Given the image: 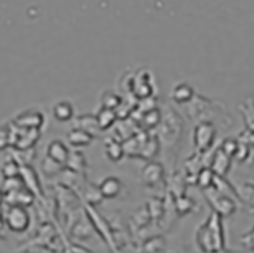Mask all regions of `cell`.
Instances as JSON below:
<instances>
[{"label":"cell","mask_w":254,"mask_h":253,"mask_svg":"<svg viewBox=\"0 0 254 253\" xmlns=\"http://www.w3.org/2000/svg\"><path fill=\"white\" fill-rule=\"evenodd\" d=\"M160 119H161V114L157 110H151L143 116L144 124L146 126H149V127H155L157 124H159Z\"/></svg>","instance_id":"21"},{"label":"cell","mask_w":254,"mask_h":253,"mask_svg":"<svg viewBox=\"0 0 254 253\" xmlns=\"http://www.w3.org/2000/svg\"><path fill=\"white\" fill-rule=\"evenodd\" d=\"M205 190L207 200L209 204L215 209V213L223 217L231 216L232 214H234L236 212V202L229 194L220 191L219 189H217L214 186L205 189Z\"/></svg>","instance_id":"2"},{"label":"cell","mask_w":254,"mask_h":253,"mask_svg":"<svg viewBox=\"0 0 254 253\" xmlns=\"http://www.w3.org/2000/svg\"><path fill=\"white\" fill-rule=\"evenodd\" d=\"M249 245L250 247H252V248H254V229H253V231L251 232L250 234H248L247 235V237H246V239H245V245Z\"/></svg>","instance_id":"23"},{"label":"cell","mask_w":254,"mask_h":253,"mask_svg":"<svg viewBox=\"0 0 254 253\" xmlns=\"http://www.w3.org/2000/svg\"><path fill=\"white\" fill-rule=\"evenodd\" d=\"M101 103L103 108L115 110L121 104V98L112 91H106L101 97Z\"/></svg>","instance_id":"16"},{"label":"cell","mask_w":254,"mask_h":253,"mask_svg":"<svg viewBox=\"0 0 254 253\" xmlns=\"http://www.w3.org/2000/svg\"><path fill=\"white\" fill-rule=\"evenodd\" d=\"M194 97L193 89L187 83H179L172 91V99L181 104H187Z\"/></svg>","instance_id":"12"},{"label":"cell","mask_w":254,"mask_h":253,"mask_svg":"<svg viewBox=\"0 0 254 253\" xmlns=\"http://www.w3.org/2000/svg\"><path fill=\"white\" fill-rule=\"evenodd\" d=\"M16 122L19 124V126H24V127H36V126H40L42 123V118L41 115L37 113L28 112L17 116Z\"/></svg>","instance_id":"17"},{"label":"cell","mask_w":254,"mask_h":253,"mask_svg":"<svg viewBox=\"0 0 254 253\" xmlns=\"http://www.w3.org/2000/svg\"><path fill=\"white\" fill-rule=\"evenodd\" d=\"M216 135V129L213 123L201 122L197 123L194 129V145L199 152H205L209 150L214 144Z\"/></svg>","instance_id":"4"},{"label":"cell","mask_w":254,"mask_h":253,"mask_svg":"<svg viewBox=\"0 0 254 253\" xmlns=\"http://www.w3.org/2000/svg\"><path fill=\"white\" fill-rule=\"evenodd\" d=\"M240 111L248 129L254 133V101L246 100L240 106Z\"/></svg>","instance_id":"14"},{"label":"cell","mask_w":254,"mask_h":253,"mask_svg":"<svg viewBox=\"0 0 254 253\" xmlns=\"http://www.w3.org/2000/svg\"><path fill=\"white\" fill-rule=\"evenodd\" d=\"M2 199H3V193H2V190H1V189H0V203H1Z\"/></svg>","instance_id":"24"},{"label":"cell","mask_w":254,"mask_h":253,"mask_svg":"<svg viewBox=\"0 0 254 253\" xmlns=\"http://www.w3.org/2000/svg\"><path fill=\"white\" fill-rule=\"evenodd\" d=\"M241 199L246 200L249 203L254 204V186L245 185L240 189Z\"/></svg>","instance_id":"22"},{"label":"cell","mask_w":254,"mask_h":253,"mask_svg":"<svg viewBox=\"0 0 254 253\" xmlns=\"http://www.w3.org/2000/svg\"><path fill=\"white\" fill-rule=\"evenodd\" d=\"M142 175L147 183H156L161 179L163 175V169L160 165L153 163L144 168Z\"/></svg>","instance_id":"15"},{"label":"cell","mask_w":254,"mask_h":253,"mask_svg":"<svg viewBox=\"0 0 254 253\" xmlns=\"http://www.w3.org/2000/svg\"><path fill=\"white\" fill-rule=\"evenodd\" d=\"M103 197L114 198L121 191V182L115 177L106 178L99 187Z\"/></svg>","instance_id":"8"},{"label":"cell","mask_w":254,"mask_h":253,"mask_svg":"<svg viewBox=\"0 0 254 253\" xmlns=\"http://www.w3.org/2000/svg\"><path fill=\"white\" fill-rule=\"evenodd\" d=\"M73 107L67 101H61L55 104L53 107V116L57 121L65 122L72 118L73 116Z\"/></svg>","instance_id":"11"},{"label":"cell","mask_w":254,"mask_h":253,"mask_svg":"<svg viewBox=\"0 0 254 253\" xmlns=\"http://www.w3.org/2000/svg\"><path fill=\"white\" fill-rule=\"evenodd\" d=\"M106 154H107L108 158L112 161H119L124 154V150L123 147L121 146V144H119L116 141L110 142L107 145V149H106Z\"/></svg>","instance_id":"19"},{"label":"cell","mask_w":254,"mask_h":253,"mask_svg":"<svg viewBox=\"0 0 254 253\" xmlns=\"http://www.w3.org/2000/svg\"><path fill=\"white\" fill-rule=\"evenodd\" d=\"M66 137L68 142L73 146H86L89 145L93 140L92 134L82 128L70 130Z\"/></svg>","instance_id":"10"},{"label":"cell","mask_w":254,"mask_h":253,"mask_svg":"<svg viewBox=\"0 0 254 253\" xmlns=\"http://www.w3.org/2000/svg\"><path fill=\"white\" fill-rule=\"evenodd\" d=\"M182 130V122L178 116L171 115V118L168 120L166 125H163L162 135L164 139L168 140L170 143H174L180 136Z\"/></svg>","instance_id":"6"},{"label":"cell","mask_w":254,"mask_h":253,"mask_svg":"<svg viewBox=\"0 0 254 253\" xmlns=\"http://www.w3.org/2000/svg\"><path fill=\"white\" fill-rule=\"evenodd\" d=\"M29 216L23 206H12L7 214V225L14 232H23L29 226Z\"/></svg>","instance_id":"5"},{"label":"cell","mask_w":254,"mask_h":253,"mask_svg":"<svg viewBox=\"0 0 254 253\" xmlns=\"http://www.w3.org/2000/svg\"><path fill=\"white\" fill-rule=\"evenodd\" d=\"M230 158L231 156H229L227 153H225L222 149L218 150L215 155L213 156V159H211V170L214 171V173L219 176V177H223L225 176L229 169H230Z\"/></svg>","instance_id":"7"},{"label":"cell","mask_w":254,"mask_h":253,"mask_svg":"<svg viewBox=\"0 0 254 253\" xmlns=\"http://www.w3.org/2000/svg\"><path fill=\"white\" fill-rule=\"evenodd\" d=\"M196 241L199 248L206 252L221 251L224 248V232L220 215L213 213L208 217L197 231Z\"/></svg>","instance_id":"1"},{"label":"cell","mask_w":254,"mask_h":253,"mask_svg":"<svg viewBox=\"0 0 254 253\" xmlns=\"http://www.w3.org/2000/svg\"><path fill=\"white\" fill-rule=\"evenodd\" d=\"M188 106V115L192 120L201 123L208 122L211 123V117L216 115V108L214 104L210 101L201 98V97H193V99L187 103Z\"/></svg>","instance_id":"3"},{"label":"cell","mask_w":254,"mask_h":253,"mask_svg":"<svg viewBox=\"0 0 254 253\" xmlns=\"http://www.w3.org/2000/svg\"><path fill=\"white\" fill-rule=\"evenodd\" d=\"M2 173L6 179L15 178L18 175V166L13 161H8L3 165Z\"/></svg>","instance_id":"20"},{"label":"cell","mask_w":254,"mask_h":253,"mask_svg":"<svg viewBox=\"0 0 254 253\" xmlns=\"http://www.w3.org/2000/svg\"><path fill=\"white\" fill-rule=\"evenodd\" d=\"M217 175L214 173L211 169H202L197 174V183L201 188H204V190L214 185Z\"/></svg>","instance_id":"18"},{"label":"cell","mask_w":254,"mask_h":253,"mask_svg":"<svg viewBox=\"0 0 254 253\" xmlns=\"http://www.w3.org/2000/svg\"><path fill=\"white\" fill-rule=\"evenodd\" d=\"M116 113L115 110L103 108L99 111L98 115L96 116L98 126L100 129H107L115 122L116 120Z\"/></svg>","instance_id":"13"},{"label":"cell","mask_w":254,"mask_h":253,"mask_svg":"<svg viewBox=\"0 0 254 253\" xmlns=\"http://www.w3.org/2000/svg\"><path fill=\"white\" fill-rule=\"evenodd\" d=\"M48 157L57 164H63L68 159V151L64 143L54 140L48 146Z\"/></svg>","instance_id":"9"}]
</instances>
